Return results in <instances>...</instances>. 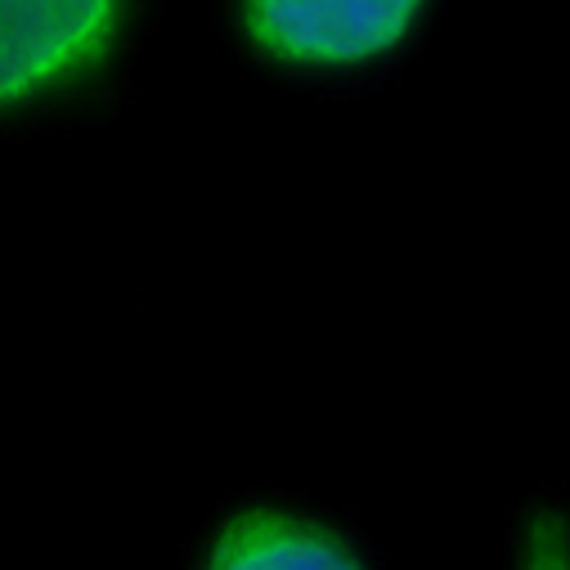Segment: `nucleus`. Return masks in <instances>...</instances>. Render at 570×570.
Instances as JSON below:
<instances>
[{
  "instance_id": "nucleus-2",
  "label": "nucleus",
  "mask_w": 570,
  "mask_h": 570,
  "mask_svg": "<svg viewBox=\"0 0 570 570\" xmlns=\"http://www.w3.org/2000/svg\"><path fill=\"white\" fill-rule=\"evenodd\" d=\"M126 0H0V108L41 99L95 68Z\"/></svg>"
},
{
  "instance_id": "nucleus-3",
  "label": "nucleus",
  "mask_w": 570,
  "mask_h": 570,
  "mask_svg": "<svg viewBox=\"0 0 570 570\" xmlns=\"http://www.w3.org/2000/svg\"><path fill=\"white\" fill-rule=\"evenodd\" d=\"M207 561L220 570H351L355 552L342 543L337 530L320 521L274 508H247L216 530Z\"/></svg>"
},
{
  "instance_id": "nucleus-1",
  "label": "nucleus",
  "mask_w": 570,
  "mask_h": 570,
  "mask_svg": "<svg viewBox=\"0 0 570 570\" xmlns=\"http://www.w3.org/2000/svg\"><path fill=\"white\" fill-rule=\"evenodd\" d=\"M426 0H238L247 41L293 68H355L391 55Z\"/></svg>"
}]
</instances>
